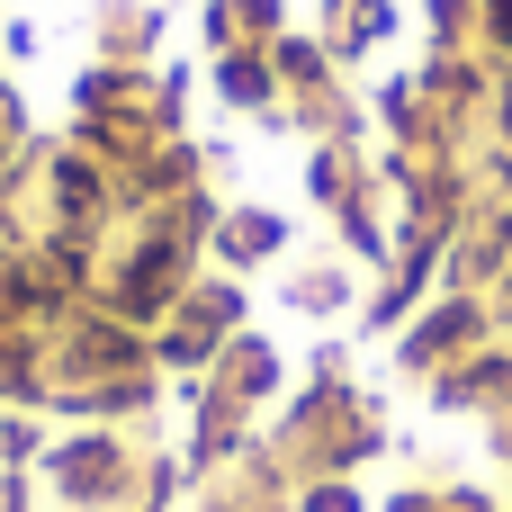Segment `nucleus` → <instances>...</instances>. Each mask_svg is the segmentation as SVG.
I'll return each instance as SVG.
<instances>
[{
  "instance_id": "1",
  "label": "nucleus",
  "mask_w": 512,
  "mask_h": 512,
  "mask_svg": "<svg viewBox=\"0 0 512 512\" xmlns=\"http://www.w3.org/2000/svg\"><path fill=\"white\" fill-rule=\"evenodd\" d=\"M495 27H504V36H512V0H495Z\"/></svg>"
}]
</instances>
